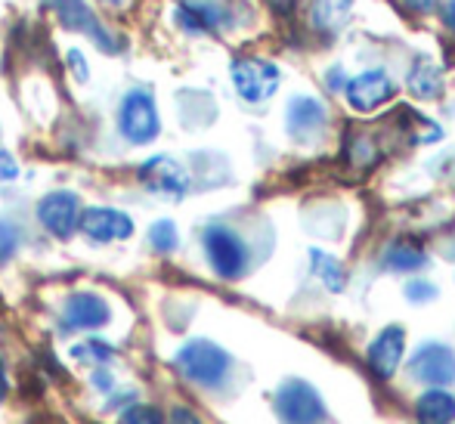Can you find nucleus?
<instances>
[{"instance_id":"1","label":"nucleus","mask_w":455,"mask_h":424,"mask_svg":"<svg viewBox=\"0 0 455 424\" xmlns=\"http://www.w3.org/2000/svg\"><path fill=\"white\" fill-rule=\"evenodd\" d=\"M174 365L189 384H198V388H220V384L227 381L229 369H233V356H229L220 344H214V340L192 338L177 350Z\"/></svg>"},{"instance_id":"2","label":"nucleus","mask_w":455,"mask_h":424,"mask_svg":"<svg viewBox=\"0 0 455 424\" xmlns=\"http://www.w3.org/2000/svg\"><path fill=\"white\" fill-rule=\"evenodd\" d=\"M118 131L131 146H149L162 133V115H158L156 96L149 90L137 87L121 96Z\"/></svg>"},{"instance_id":"3","label":"nucleus","mask_w":455,"mask_h":424,"mask_svg":"<svg viewBox=\"0 0 455 424\" xmlns=\"http://www.w3.org/2000/svg\"><path fill=\"white\" fill-rule=\"evenodd\" d=\"M202 245H204V254H208V263L220 279L227 282H235L245 276L248 269V248L242 242L239 233H233L229 227H208L202 233Z\"/></svg>"},{"instance_id":"4","label":"nucleus","mask_w":455,"mask_h":424,"mask_svg":"<svg viewBox=\"0 0 455 424\" xmlns=\"http://www.w3.org/2000/svg\"><path fill=\"white\" fill-rule=\"evenodd\" d=\"M275 415L282 424H319L325 421V403L310 381L288 378L275 390Z\"/></svg>"},{"instance_id":"5","label":"nucleus","mask_w":455,"mask_h":424,"mask_svg":"<svg viewBox=\"0 0 455 424\" xmlns=\"http://www.w3.org/2000/svg\"><path fill=\"white\" fill-rule=\"evenodd\" d=\"M81 196L72 189H53L37 202V223L56 239H72L81 223Z\"/></svg>"},{"instance_id":"6","label":"nucleus","mask_w":455,"mask_h":424,"mask_svg":"<svg viewBox=\"0 0 455 424\" xmlns=\"http://www.w3.org/2000/svg\"><path fill=\"white\" fill-rule=\"evenodd\" d=\"M47 4L53 6V12L60 16V22L66 25V28L78 31V35H87L102 53H121V50H124V44L100 22V16H96L84 0H47Z\"/></svg>"},{"instance_id":"7","label":"nucleus","mask_w":455,"mask_h":424,"mask_svg":"<svg viewBox=\"0 0 455 424\" xmlns=\"http://www.w3.org/2000/svg\"><path fill=\"white\" fill-rule=\"evenodd\" d=\"M229 75H233V84L245 102L270 100L275 87H279V68L267 60H258V56H239V60H233Z\"/></svg>"},{"instance_id":"8","label":"nucleus","mask_w":455,"mask_h":424,"mask_svg":"<svg viewBox=\"0 0 455 424\" xmlns=\"http://www.w3.org/2000/svg\"><path fill=\"white\" fill-rule=\"evenodd\" d=\"M137 180L149 192L164 198H183L189 192V171L171 156H152L140 164Z\"/></svg>"},{"instance_id":"9","label":"nucleus","mask_w":455,"mask_h":424,"mask_svg":"<svg viewBox=\"0 0 455 424\" xmlns=\"http://www.w3.org/2000/svg\"><path fill=\"white\" fill-rule=\"evenodd\" d=\"M112 323V304L96 292H75L62 304L66 332H100Z\"/></svg>"},{"instance_id":"10","label":"nucleus","mask_w":455,"mask_h":424,"mask_svg":"<svg viewBox=\"0 0 455 424\" xmlns=\"http://www.w3.org/2000/svg\"><path fill=\"white\" fill-rule=\"evenodd\" d=\"M78 229L96 245H108V242H124L133 236V217L124 214L118 208H106V204H96V208L81 211V223Z\"/></svg>"},{"instance_id":"11","label":"nucleus","mask_w":455,"mask_h":424,"mask_svg":"<svg viewBox=\"0 0 455 424\" xmlns=\"http://www.w3.org/2000/svg\"><path fill=\"white\" fill-rule=\"evenodd\" d=\"M409 378L431 388H446L455 381V353L446 344H421L409 359Z\"/></svg>"},{"instance_id":"12","label":"nucleus","mask_w":455,"mask_h":424,"mask_svg":"<svg viewBox=\"0 0 455 424\" xmlns=\"http://www.w3.org/2000/svg\"><path fill=\"white\" fill-rule=\"evenodd\" d=\"M344 93H347L350 108H356V112H375V108H381L384 102L396 93V87L387 72L369 68V72L350 78L347 87H344Z\"/></svg>"},{"instance_id":"13","label":"nucleus","mask_w":455,"mask_h":424,"mask_svg":"<svg viewBox=\"0 0 455 424\" xmlns=\"http://www.w3.org/2000/svg\"><path fill=\"white\" fill-rule=\"evenodd\" d=\"M325 121H329V115H325V106L316 96H294L288 102L285 127L298 143H313V140L323 137Z\"/></svg>"},{"instance_id":"14","label":"nucleus","mask_w":455,"mask_h":424,"mask_svg":"<svg viewBox=\"0 0 455 424\" xmlns=\"http://www.w3.org/2000/svg\"><path fill=\"white\" fill-rule=\"evenodd\" d=\"M177 22L189 35H214L229 25V12L220 0H180Z\"/></svg>"},{"instance_id":"15","label":"nucleus","mask_w":455,"mask_h":424,"mask_svg":"<svg viewBox=\"0 0 455 424\" xmlns=\"http://www.w3.org/2000/svg\"><path fill=\"white\" fill-rule=\"evenodd\" d=\"M403 353H406V332H403V325H387V329L369 344L365 356H369L371 372L387 381V378H394V372L400 369Z\"/></svg>"},{"instance_id":"16","label":"nucleus","mask_w":455,"mask_h":424,"mask_svg":"<svg viewBox=\"0 0 455 424\" xmlns=\"http://www.w3.org/2000/svg\"><path fill=\"white\" fill-rule=\"evenodd\" d=\"M419 424H452L455 421V396L443 388H431L415 403Z\"/></svg>"},{"instance_id":"17","label":"nucleus","mask_w":455,"mask_h":424,"mask_svg":"<svg viewBox=\"0 0 455 424\" xmlns=\"http://www.w3.org/2000/svg\"><path fill=\"white\" fill-rule=\"evenodd\" d=\"M406 84L419 100H437V96L443 93V75H440L437 62L427 60V56H419L415 66L409 68Z\"/></svg>"},{"instance_id":"18","label":"nucleus","mask_w":455,"mask_h":424,"mask_svg":"<svg viewBox=\"0 0 455 424\" xmlns=\"http://www.w3.org/2000/svg\"><path fill=\"white\" fill-rule=\"evenodd\" d=\"M350 6L354 0H313L310 4V22L316 25L319 31H338L350 16Z\"/></svg>"},{"instance_id":"19","label":"nucleus","mask_w":455,"mask_h":424,"mask_svg":"<svg viewBox=\"0 0 455 424\" xmlns=\"http://www.w3.org/2000/svg\"><path fill=\"white\" fill-rule=\"evenodd\" d=\"M427 263V254L421 252L412 242H394V245L384 252V267L396 269V273H412V269H421Z\"/></svg>"},{"instance_id":"20","label":"nucleus","mask_w":455,"mask_h":424,"mask_svg":"<svg viewBox=\"0 0 455 424\" xmlns=\"http://www.w3.org/2000/svg\"><path fill=\"white\" fill-rule=\"evenodd\" d=\"M310 269L323 279V285L329 288V292H344V285H347V273H344V267L335 260L331 254L325 252H310Z\"/></svg>"},{"instance_id":"21","label":"nucleus","mask_w":455,"mask_h":424,"mask_svg":"<svg viewBox=\"0 0 455 424\" xmlns=\"http://www.w3.org/2000/svg\"><path fill=\"white\" fill-rule=\"evenodd\" d=\"M72 356L78 359V363L102 365V363H112L115 359V347L106 344V340H100V338H87V340H81V344L72 347Z\"/></svg>"},{"instance_id":"22","label":"nucleus","mask_w":455,"mask_h":424,"mask_svg":"<svg viewBox=\"0 0 455 424\" xmlns=\"http://www.w3.org/2000/svg\"><path fill=\"white\" fill-rule=\"evenodd\" d=\"M149 245H152V252H158V254L177 252V245H180L177 223L174 220H156V223H152V227H149Z\"/></svg>"},{"instance_id":"23","label":"nucleus","mask_w":455,"mask_h":424,"mask_svg":"<svg viewBox=\"0 0 455 424\" xmlns=\"http://www.w3.org/2000/svg\"><path fill=\"white\" fill-rule=\"evenodd\" d=\"M22 245V233L10 217H0V263L12 260V254Z\"/></svg>"},{"instance_id":"24","label":"nucleus","mask_w":455,"mask_h":424,"mask_svg":"<svg viewBox=\"0 0 455 424\" xmlns=\"http://www.w3.org/2000/svg\"><path fill=\"white\" fill-rule=\"evenodd\" d=\"M121 424H164V415L152 403H137V406H127L121 415Z\"/></svg>"},{"instance_id":"25","label":"nucleus","mask_w":455,"mask_h":424,"mask_svg":"<svg viewBox=\"0 0 455 424\" xmlns=\"http://www.w3.org/2000/svg\"><path fill=\"white\" fill-rule=\"evenodd\" d=\"M406 298L412 300V304H427V300L437 298V285H431V282H425V279H412V282H406Z\"/></svg>"},{"instance_id":"26","label":"nucleus","mask_w":455,"mask_h":424,"mask_svg":"<svg viewBox=\"0 0 455 424\" xmlns=\"http://www.w3.org/2000/svg\"><path fill=\"white\" fill-rule=\"evenodd\" d=\"M68 66H72V75L84 84L87 78H91V68H87V60L81 50H68Z\"/></svg>"},{"instance_id":"27","label":"nucleus","mask_w":455,"mask_h":424,"mask_svg":"<svg viewBox=\"0 0 455 424\" xmlns=\"http://www.w3.org/2000/svg\"><path fill=\"white\" fill-rule=\"evenodd\" d=\"M19 177V164L16 158L10 156V152L0 149V183H10V180Z\"/></svg>"},{"instance_id":"28","label":"nucleus","mask_w":455,"mask_h":424,"mask_svg":"<svg viewBox=\"0 0 455 424\" xmlns=\"http://www.w3.org/2000/svg\"><path fill=\"white\" fill-rule=\"evenodd\" d=\"M164 424H202V419H198L192 409H186V406H177L174 412H171V419L164 421Z\"/></svg>"},{"instance_id":"29","label":"nucleus","mask_w":455,"mask_h":424,"mask_svg":"<svg viewBox=\"0 0 455 424\" xmlns=\"http://www.w3.org/2000/svg\"><path fill=\"white\" fill-rule=\"evenodd\" d=\"M440 19H443V25L455 35V0H446V4L440 6Z\"/></svg>"},{"instance_id":"30","label":"nucleus","mask_w":455,"mask_h":424,"mask_svg":"<svg viewBox=\"0 0 455 424\" xmlns=\"http://www.w3.org/2000/svg\"><path fill=\"white\" fill-rule=\"evenodd\" d=\"M329 87L331 90H344V87H347V78H344V68L341 66H335L329 72Z\"/></svg>"},{"instance_id":"31","label":"nucleus","mask_w":455,"mask_h":424,"mask_svg":"<svg viewBox=\"0 0 455 424\" xmlns=\"http://www.w3.org/2000/svg\"><path fill=\"white\" fill-rule=\"evenodd\" d=\"M267 4H270L273 10L279 12V16H288V12L294 10V4H298V0H267Z\"/></svg>"},{"instance_id":"32","label":"nucleus","mask_w":455,"mask_h":424,"mask_svg":"<svg viewBox=\"0 0 455 424\" xmlns=\"http://www.w3.org/2000/svg\"><path fill=\"white\" fill-rule=\"evenodd\" d=\"M409 6H412L415 12H431L434 6H437V0H406Z\"/></svg>"},{"instance_id":"33","label":"nucleus","mask_w":455,"mask_h":424,"mask_svg":"<svg viewBox=\"0 0 455 424\" xmlns=\"http://www.w3.org/2000/svg\"><path fill=\"white\" fill-rule=\"evenodd\" d=\"M6 396V381H4V375H0V400Z\"/></svg>"},{"instance_id":"34","label":"nucleus","mask_w":455,"mask_h":424,"mask_svg":"<svg viewBox=\"0 0 455 424\" xmlns=\"http://www.w3.org/2000/svg\"><path fill=\"white\" fill-rule=\"evenodd\" d=\"M106 4H112V6H124L127 0H106Z\"/></svg>"},{"instance_id":"35","label":"nucleus","mask_w":455,"mask_h":424,"mask_svg":"<svg viewBox=\"0 0 455 424\" xmlns=\"http://www.w3.org/2000/svg\"><path fill=\"white\" fill-rule=\"evenodd\" d=\"M0 375H4V369H0Z\"/></svg>"}]
</instances>
